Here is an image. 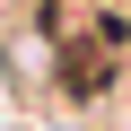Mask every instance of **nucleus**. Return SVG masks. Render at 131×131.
I'll use <instances>...</instances> for the list:
<instances>
[{
    "label": "nucleus",
    "instance_id": "f257e3e1",
    "mask_svg": "<svg viewBox=\"0 0 131 131\" xmlns=\"http://www.w3.org/2000/svg\"><path fill=\"white\" fill-rule=\"evenodd\" d=\"M35 44L61 105H114L131 79V0H35Z\"/></svg>",
    "mask_w": 131,
    "mask_h": 131
}]
</instances>
